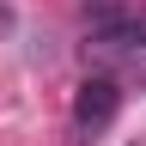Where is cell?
I'll return each mask as SVG.
<instances>
[{"label": "cell", "instance_id": "6da1fadb", "mask_svg": "<svg viewBox=\"0 0 146 146\" xmlns=\"http://www.w3.org/2000/svg\"><path fill=\"white\" fill-rule=\"evenodd\" d=\"M85 31H91V43H104V49H146V12L134 6H116V0H91L85 6Z\"/></svg>", "mask_w": 146, "mask_h": 146}, {"label": "cell", "instance_id": "7a4b0ae2", "mask_svg": "<svg viewBox=\"0 0 146 146\" xmlns=\"http://www.w3.org/2000/svg\"><path fill=\"white\" fill-rule=\"evenodd\" d=\"M116 110H122V85L116 79H85L79 85V98H73V134H98V128L116 122Z\"/></svg>", "mask_w": 146, "mask_h": 146}, {"label": "cell", "instance_id": "3957f363", "mask_svg": "<svg viewBox=\"0 0 146 146\" xmlns=\"http://www.w3.org/2000/svg\"><path fill=\"white\" fill-rule=\"evenodd\" d=\"M0 31H6V6H0Z\"/></svg>", "mask_w": 146, "mask_h": 146}]
</instances>
